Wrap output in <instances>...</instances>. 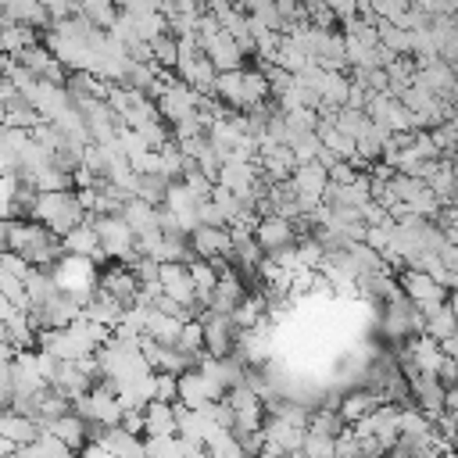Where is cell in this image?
I'll return each instance as SVG.
<instances>
[{"label":"cell","instance_id":"cell-1","mask_svg":"<svg viewBox=\"0 0 458 458\" xmlns=\"http://www.w3.org/2000/svg\"><path fill=\"white\" fill-rule=\"evenodd\" d=\"M33 222H40L44 229H51V233L61 241V237L72 233L76 225L86 222V211H83L76 190H69V193H40V200L33 208Z\"/></svg>","mask_w":458,"mask_h":458},{"label":"cell","instance_id":"cell-2","mask_svg":"<svg viewBox=\"0 0 458 458\" xmlns=\"http://www.w3.org/2000/svg\"><path fill=\"white\" fill-rule=\"evenodd\" d=\"M51 276H54V283H58V290H61V294L76 298V301L86 308V301L97 294L101 269H97L90 258H72V255H61V258H58V266L51 269Z\"/></svg>","mask_w":458,"mask_h":458},{"label":"cell","instance_id":"cell-3","mask_svg":"<svg viewBox=\"0 0 458 458\" xmlns=\"http://www.w3.org/2000/svg\"><path fill=\"white\" fill-rule=\"evenodd\" d=\"M94 229H97V244L101 251L111 258V262H129L136 251H133V229L122 222V215H108V218H97L94 215Z\"/></svg>","mask_w":458,"mask_h":458},{"label":"cell","instance_id":"cell-4","mask_svg":"<svg viewBox=\"0 0 458 458\" xmlns=\"http://www.w3.org/2000/svg\"><path fill=\"white\" fill-rule=\"evenodd\" d=\"M197 323L204 326V355H211V358H229L233 355V348H237V326H233V319L229 315H215V312H200L197 315Z\"/></svg>","mask_w":458,"mask_h":458},{"label":"cell","instance_id":"cell-5","mask_svg":"<svg viewBox=\"0 0 458 458\" xmlns=\"http://www.w3.org/2000/svg\"><path fill=\"white\" fill-rule=\"evenodd\" d=\"M397 287H401L405 301H412L422 315H426V312H433V308H440V305H447V290H444V287H437L426 273L405 269V273H401V280H397Z\"/></svg>","mask_w":458,"mask_h":458},{"label":"cell","instance_id":"cell-6","mask_svg":"<svg viewBox=\"0 0 458 458\" xmlns=\"http://www.w3.org/2000/svg\"><path fill=\"white\" fill-rule=\"evenodd\" d=\"M97 290H101L104 298L119 301L122 308H136V298H140V283H136V276H133L122 262H111L108 269H101Z\"/></svg>","mask_w":458,"mask_h":458},{"label":"cell","instance_id":"cell-7","mask_svg":"<svg viewBox=\"0 0 458 458\" xmlns=\"http://www.w3.org/2000/svg\"><path fill=\"white\" fill-rule=\"evenodd\" d=\"M255 244L262 248V255H280L287 248H298V233H294V222L276 218V215H262L255 222Z\"/></svg>","mask_w":458,"mask_h":458},{"label":"cell","instance_id":"cell-8","mask_svg":"<svg viewBox=\"0 0 458 458\" xmlns=\"http://www.w3.org/2000/svg\"><path fill=\"white\" fill-rule=\"evenodd\" d=\"M154 108H158V119L165 126H176V122H183V119H190L197 111V94L190 86H183L179 79H172L165 86V94L154 101Z\"/></svg>","mask_w":458,"mask_h":458},{"label":"cell","instance_id":"cell-9","mask_svg":"<svg viewBox=\"0 0 458 458\" xmlns=\"http://www.w3.org/2000/svg\"><path fill=\"white\" fill-rule=\"evenodd\" d=\"M190 251H193V258H200V262L233 258V241H229V229H225V225H222V229H208V225L193 229V233H190Z\"/></svg>","mask_w":458,"mask_h":458},{"label":"cell","instance_id":"cell-10","mask_svg":"<svg viewBox=\"0 0 458 458\" xmlns=\"http://www.w3.org/2000/svg\"><path fill=\"white\" fill-rule=\"evenodd\" d=\"M176 383H179V405H183V408H190V412H200L208 401H222V397H225V390H222V387H215V383H208L197 369L183 372Z\"/></svg>","mask_w":458,"mask_h":458},{"label":"cell","instance_id":"cell-11","mask_svg":"<svg viewBox=\"0 0 458 458\" xmlns=\"http://www.w3.org/2000/svg\"><path fill=\"white\" fill-rule=\"evenodd\" d=\"M200 51H204V58L211 61V69L222 76V72H241L244 69V51L237 47V40L229 37V33H218V37H211L208 44H200Z\"/></svg>","mask_w":458,"mask_h":458},{"label":"cell","instance_id":"cell-12","mask_svg":"<svg viewBox=\"0 0 458 458\" xmlns=\"http://www.w3.org/2000/svg\"><path fill=\"white\" fill-rule=\"evenodd\" d=\"M244 298H248L244 276H241L237 269H229L225 276H218V287H215V294H211V301H208V312H215V315H233Z\"/></svg>","mask_w":458,"mask_h":458},{"label":"cell","instance_id":"cell-13","mask_svg":"<svg viewBox=\"0 0 458 458\" xmlns=\"http://www.w3.org/2000/svg\"><path fill=\"white\" fill-rule=\"evenodd\" d=\"M380 405H387L380 394H372L369 387H355V390H348L344 397H340V405H337V412H340V419H344V426H358L362 419H369Z\"/></svg>","mask_w":458,"mask_h":458},{"label":"cell","instance_id":"cell-14","mask_svg":"<svg viewBox=\"0 0 458 458\" xmlns=\"http://www.w3.org/2000/svg\"><path fill=\"white\" fill-rule=\"evenodd\" d=\"M0 437L12 440L15 447H29V444L40 440V426H37L33 419H26V415L4 408V412H0Z\"/></svg>","mask_w":458,"mask_h":458},{"label":"cell","instance_id":"cell-15","mask_svg":"<svg viewBox=\"0 0 458 458\" xmlns=\"http://www.w3.org/2000/svg\"><path fill=\"white\" fill-rule=\"evenodd\" d=\"M47 433H51L54 440H61L72 454H76V451H83V447L90 444V426H86L79 415H72V412H69V415H61V419H54V422L47 426Z\"/></svg>","mask_w":458,"mask_h":458},{"label":"cell","instance_id":"cell-16","mask_svg":"<svg viewBox=\"0 0 458 458\" xmlns=\"http://www.w3.org/2000/svg\"><path fill=\"white\" fill-rule=\"evenodd\" d=\"M305 426H290V422H283V419H269L266 422V444L269 447H276L280 454H294V451H301L305 447Z\"/></svg>","mask_w":458,"mask_h":458},{"label":"cell","instance_id":"cell-17","mask_svg":"<svg viewBox=\"0 0 458 458\" xmlns=\"http://www.w3.org/2000/svg\"><path fill=\"white\" fill-rule=\"evenodd\" d=\"M61 251L72 255V258H94L101 251L97 244V229H94V215H86L83 225H76L69 237H61Z\"/></svg>","mask_w":458,"mask_h":458},{"label":"cell","instance_id":"cell-18","mask_svg":"<svg viewBox=\"0 0 458 458\" xmlns=\"http://www.w3.org/2000/svg\"><path fill=\"white\" fill-rule=\"evenodd\" d=\"M83 315L90 319V323H97V326H104V330H119V323H122V315H126V308L119 305V301H111V298H104L101 290L86 301V308H83Z\"/></svg>","mask_w":458,"mask_h":458},{"label":"cell","instance_id":"cell-19","mask_svg":"<svg viewBox=\"0 0 458 458\" xmlns=\"http://www.w3.org/2000/svg\"><path fill=\"white\" fill-rule=\"evenodd\" d=\"M183 333V323L172 315H161L154 308H147V340H154L158 348H176Z\"/></svg>","mask_w":458,"mask_h":458},{"label":"cell","instance_id":"cell-20","mask_svg":"<svg viewBox=\"0 0 458 458\" xmlns=\"http://www.w3.org/2000/svg\"><path fill=\"white\" fill-rule=\"evenodd\" d=\"M122 222L133 229V237L154 233V229H161V225H158V208H151V204L140 200V197H133V200L122 208Z\"/></svg>","mask_w":458,"mask_h":458},{"label":"cell","instance_id":"cell-21","mask_svg":"<svg viewBox=\"0 0 458 458\" xmlns=\"http://www.w3.org/2000/svg\"><path fill=\"white\" fill-rule=\"evenodd\" d=\"M143 437H176V415L172 405L151 401L143 408Z\"/></svg>","mask_w":458,"mask_h":458},{"label":"cell","instance_id":"cell-22","mask_svg":"<svg viewBox=\"0 0 458 458\" xmlns=\"http://www.w3.org/2000/svg\"><path fill=\"white\" fill-rule=\"evenodd\" d=\"M266 312H269V301H266V294L258 290V294H248V298L237 305V312L229 315V319H233L237 333H244V330H255V326L266 319Z\"/></svg>","mask_w":458,"mask_h":458},{"label":"cell","instance_id":"cell-23","mask_svg":"<svg viewBox=\"0 0 458 458\" xmlns=\"http://www.w3.org/2000/svg\"><path fill=\"white\" fill-rule=\"evenodd\" d=\"M422 337H429L433 344H444V340L458 337V319L451 315V308H447V305H440V308L426 312V330H422Z\"/></svg>","mask_w":458,"mask_h":458},{"label":"cell","instance_id":"cell-24","mask_svg":"<svg viewBox=\"0 0 458 458\" xmlns=\"http://www.w3.org/2000/svg\"><path fill=\"white\" fill-rule=\"evenodd\" d=\"M58 294V283L51 276V269H33L29 280H26V298H29V308H44L51 298Z\"/></svg>","mask_w":458,"mask_h":458},{"label":"cell","instance_id":"cell-25","mask_svg":"<svg viewBox=\"0 0 458 458\" xmlns=\"http://www.w3.org/2000/svg\"><path fill=\"white\" fill-rule=\"evenodd\" d=\"M426 433H433V422L415 405H401V412H397V437L401 440H419Z\"/></svg>","mask_w":458,"mask_h":458},{"label":"cell","instance_id":"cell-26","mask_svg":"<svg viewBox=\"0 0 458 458\" xmlns=\"http://www.w3.org/2000/svg\"><path fill=\"white\" fill-rule=\"evenodd\" d=\"M190 280H193V290H197V305L208 308V301H211V294H215V287H218V273L211 269V262L193 258V262H190Z\"/></svg>","mask_w":458,"mask_h":458},{"label":"cell","instance_id":"cell-27","mask_svg":"<svg viewBox=\"0 0 458 458\" xmlns=\"http://www.w3.org/2000/svg\"><path fill=\"white\" fill-rule=\"evenodd\" d=\"M348 426H344V419H340V412L337 408H312V415H308V433H319V437H340Z\"/></svg>","mask_w":458,"mask_h":458},{"label":"cell","instance_id":"cell-28","mask_svg":"<svg viewBox=\"0 0 458 458\" xmlns=\"http://www.w3.org/2000/svg\"><path fill=\"white\" fill-rule=\"evenodd\" d=\"M76 15H79L83 22H90L94 29L108 33V29L115 26V19H119V8H111V4H101V0H86V4H79V8H76Z\"/></svg>","mask_w":458,"mask_h":458},{"label":"cell","instance_id":"cell-29","mask_svg":"<svg viewBox=\"0 0 458 458\" xmlns=\"http://www.w3.org/2000/svg\"><path fill=\"white\" fill-rule=\"evenodd\" d=\"M204 451H208V458H248L244 447H241V440L229 433V429H215L204 440Z\"/></svg>","mask_w":458,"mask_h":458},{"label":"cell","instance_id":"cell-30","mask_svg":"<svg viewBox=\"0 0 458 458\" xmlns=\"http://www.w3.org/2000/svg\"><path fill=\"white\" fill-rule=\"evenodd\" d=\"M151 54H154V65H158L161 72H172V76H176V65H179V44H176L172 33L151 40Z\"/></svg>","mask_w":458,"mask_h":458},{"label":"cell","instance_id":"cell-31","mask_svg":"<svg viewBox=\"0 0 458 458\" xmlns=\"http://www.w3.org/2000/svg\"><path fill=\"white\" fill-rule=\"evenodd\" d=\"M40 122H44V119H40V115H37V111H33V108L22 101V97H15V101L8 104V119H4V126H8V129H22V133H33Z\"/></svg>","mask_w":458,"mask_h":458},{"label":"cell","instance_id":"cell-32","mask_svg":"<svg viewBox=\"0 0 458 458\" xmlns=\"http://www.w3.org/2000/svg\"><path fill=\"white\" fill-rule=\"evenodd\" d=\"M4 326H8V344H12L19 355H22V351H37V330L26 323L22 312H19L12 323H4Z\"/></svg>","mask_w":458,"mask_h":458},{"label":"cell","instance_id":"cell-33","mask_svg":"<svg viewBox=\"0 0 458 458\" xmlns=\"http://www.w3.org/2000/svg\"><path fill=\"white\" fill-rule=\"evenodd\" d=\"M33 190L37 193H69V190H76L72 186V172H61V168H47V172H40L37 179H33Z\"/></svg>","mask_w":458,"mask_h":458},{"label":"cell","instance_id":"cell-34","mask_svg":"<svg viewBox=\"0 0 458 458\" xmlns=\"http://www.w3.org/2000/svg\"><path fill=\"white\" fill-rule=\"evenodd\" d=\"M333 126H337V133H344L348 140H355V143H358V140L369 133V126H372V122L365 119V111H348V108H340V115H337V122H333Z\"/></svg>","mask_w":458,"mask_h":458},{"label":"cell","instance_id":"cell-35","mask_svg":"<svg viewBox=\"0 0 458 458\" xmlns=\"http://www.w3.org/2000/svg\"><path fill=\"white\" fill-rule=\"evenodd\" d=\"M183 355H190V358H200L204 355V326L197 323V319H190V323H183V333H179V344H176Z\"/></svg>","mask_w":458,"mask_h":458},{"label":"cell","instance_id":"cell-36","mask_svg":"<svg viewBox=\"0 0 458 458\" xmlns=\"http://www.w3.org/2000/svg\"><path fill=\"white\" fill-rule=\"evenodd\" d=\"M225 405H229V412L233 415H241V412H251V408H266L262 401H258V394L251 390V387H233V390H225V397H222Z\"/></svg>","mask_w":458,"mask_h":458},{"label":"cell","instance_id":"cell-37","mask_svg":"<svg viewBox=\"0 0 458 458\" xmlns=\"http://www.w3.org/2000/svg\"><path fill=\"white\" fill-rule=\"evenodd\" d=\"M19 176H0V218L15 222V193H19Z\"/></svg>","mask_w":458,"mask_h":458},{"label":"cell","instance_id":"cell-38","mask_svg":"<svg viewBox=\"0 0 458 458\" xmlns=\"http://www.w3.org/2000/svg\"><path fill=\"white\" fill-rule=\"evenodd\" d=\"M179 376H172V372H154V401H161V405H176L179 401V383H176Z\"/></svg>","mask_w":458,"mask_h":458},{"label":"cell","instance_id":"cell-39","mask_svg":"<svg viewBox=\"0 0 458 458\" xmlns=\"http://www.w3.org/2000/svg\"><path fill=\"white\" fill-rule=\"evenodd\" d=\"M308 458H337V440L333 437H319V433H305V447Z\"/></svg>","mask_w":458,"mask_h":458},{"label":"cell","instance_id":"cell-40","mask_svg":"<svg viewBox=\"0 0 458 458\" xmlns=\"http://www.w3.org/2000/svg\"><path fill=\"white\" fill-rule=\"evenodd\" d=\"M290 151H294V161H298V165H312L315 154L323 151V143H319L315 133H308V136H298V140L290 143Z\"/></svg>","mask_w":458,"mask_h":458},{"label":"cell","instance_id":"cell-41","mask_svg":"<svg viewBox=\"0 0 458 458\" xmlns=\"http://www.w3.org/2000/svg\"><path fill=\"white\" fill-rule=\"evenodd\" d=\"M0 273H8V276H15V280H29V273H33V266L22 258V255H15V251H0Z\"/></svg>","mask_w":458,"mask_h":458},{"label":"cell","instance_id":"cell-42","mask_svg":"<svg viewBox=\"0 0 458 458\" xmlns=\"http://www.w3.org/2000/svg\"><path fill=\"white\" fill-rule=\"evenodd\" d=\"M355 179H358V172H355L348 161H337V165L330 168V183H333V186H348V183H355Z\"/></svg>","mask_w":458,"mask_h":458},{"label":"cell","instance_id":"cell-43","mask_svg":"<svg viewBox=\"0 0 458 458\" xmlns=\"http://www.w3.org/2000/svg\"><path fill=\"white\" fill-rule=\"evenodd\" d=\"M119 429H126L129 437H140L143 440V412H122Z\"/></svg>","mask_w":458,"mask_h":458},{"label":"cell","instance_id":"cell-44","mask_svg":"<svg viewBox=\"0 0 458 458\" xmlns=\"http://www.w3.org/2000/svg\"><path fill=\"white\" fill-rule=\"evenodd\" d=\"M437 258H440V266H444L451 276H458V248H454V244H444V251H440Z\"/></svg>","mask_w":458,"mask_h":458},{"label":"cell","instance_id":"cell-45","mask_svg":"<svg viewBox=\"0 0 458 458\" xmlns=\"http://www.w3.org/2000/svg\"><path fill=\"white\" fill-rule=\"evenodd\" d=\"M15 315H19V308H15V305H12L4 294H0V323H12Z\"/></svg>","mask_w":458,"mask_h":458},{"label":"cell","instance_id":"cell-46","mask_svg":"<svg viewBox=\"0 0 458 458\" xmlns=\"http://www.w3.org/2000/svg\"><path fill=\"white\" fill-rule=\"evenodd\" d=\"M440 351H444V358H451V362H458V337H451V340H444V344H440Z\"/></svg>","mask_w":458,"mask_h":458},{"label":"cell","instance_id":"cell-47","mask_svg":"<svg viewBox=\"0 0 458 458\" xmlns=\"http://www.w3.org/2000/svg\"><path fill=\"white\" fill-rule=\"evenodd\" d=\"M15 451H19V447H15L12 440H4V437H0V458H15Z\"/></svg>","mask_w":458,"mask_h":458},{"label":"cell","instance_id":"cell-48","mask_svg":"<svg viewBox=\"0 0 458 458\" xmlns=\"http://www.w3.org/2000/svg\"><path fill=\"white\" fill-rule=\"evenodd\" d=\"M4 248H8V222L0 218V251H4Z\"/></svg>","mask_w":458,"mask_h":458},{"label":"cell","instance_id":"cell-49","mask_svg":"<svg viewBox=\"0 0 458 458\" xmlns=\"http://www.w3.org/2000/svg\"><path fill=\"white\" fill-rule=\"evenodd\" d=\"M447 308H451V315L458 319V294H447Z\"/></svg>","mask_w":458,"mask_h":458},{"label":"cell","instance_id":"cell-50","mask_svg":"<svg viewBox=\"0 0 458 458\" xmlns=\"http://www.w3.org/2000/svg\"><path fill=\"white\" fill-rule=\"evenodd\" d=\"M0 344H8V326L0 323Z\"/></svg>","mask_w":458,"mask_h":458},{"label":"cell","instance_id":"cell-51","mask_svg":"<svg viewBox=\"0 0 458 458\" xmlns=\"http://www.w3.org/2000/svg\"><path fill=\"white\" fill-rule=\"evenodd\" d=\"M4 119H8V104H0V126H4Z\"/></svg>","mask_w":458,"mask_h":458},{"label":"cell","instance_id":"cell-52","mask_svg":"<svg viewBox=\"0 0 458 458\" xmlns=\"http://www.w3.org/2000/svg\"><path fill=\"white\" fill-rule=\"evenodd\" d=\"M447 415H451V419H454V426H458V412H447Z\"/></svg>","mask_w":458,"mask_h":458}]
</instances>
